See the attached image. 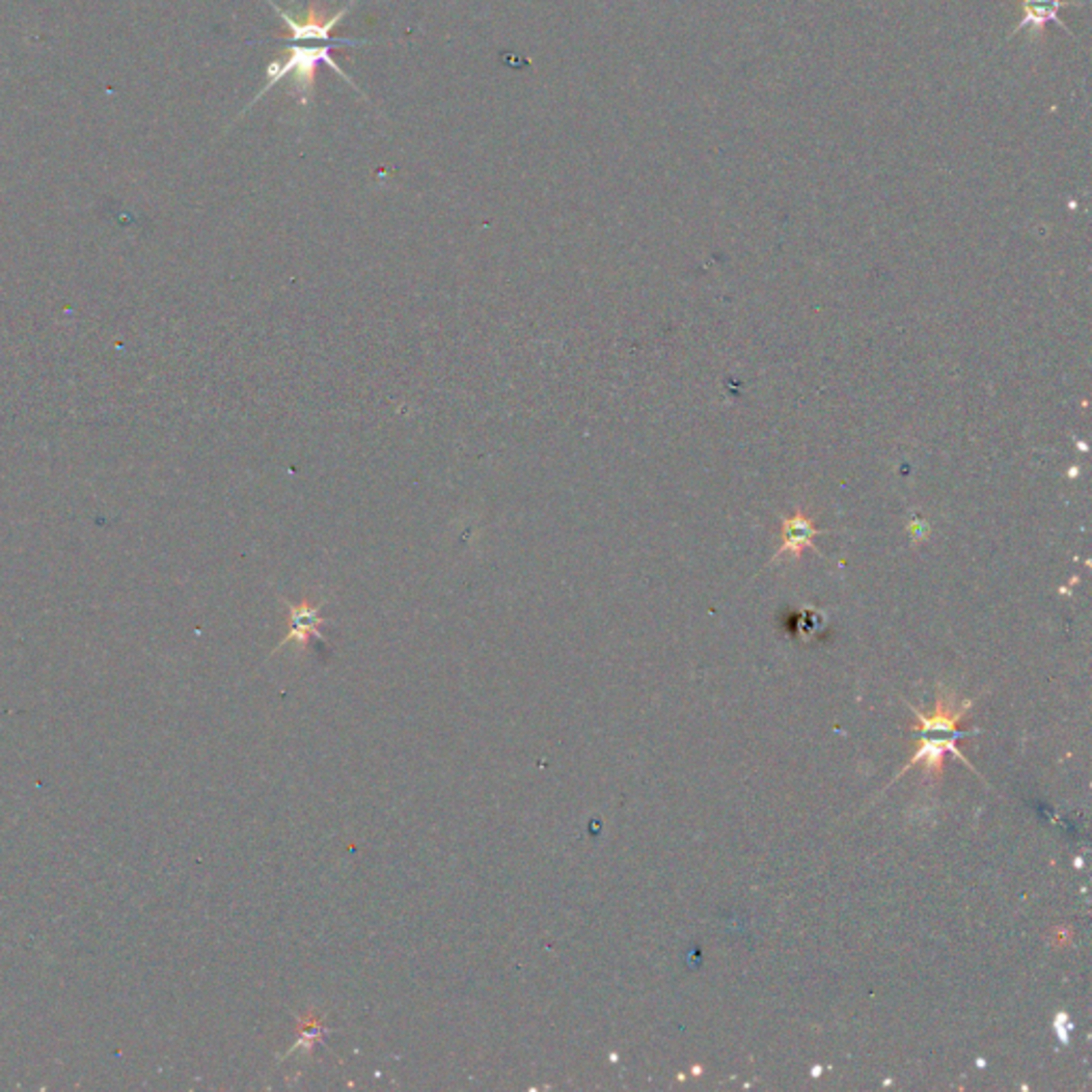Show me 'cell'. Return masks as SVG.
Segmentation results:
<instances>
[{
    "label": "cell",
    "mask_w": 1092,
    "mask_h": 1092,
    "mask_svg": "<svg viewBox=\"0 0 1092 1092\" xmlns=\"http://www.w3.org/2000/svg\"><path fill=\"white\" fill-rule=\"evenodd\" d=\"M333 46H311V48H303L301 44L299 46H293L289 50V58L284 60H276L271 62L267 66V86H263V90L256 94L254 103L265 94L269 92L273 86H276L282 77L286 75H293L295 77V88L299 90V97H301V103L305 105L309 92H311V86H315V75H317V66L321 62L329 64L333 71H337L342 77H346V80L350 82V77L342 73V69L335 64L333 56Z\"/></svg>",
    "instance_id": "6da1fadb"
},
{
    "label": "cell",
    "mask_w": 1092,
    "mask_h": 1092,
    "mask_svg": "<svg viewBox=\"0 0 1092 1092\" xmlns=\"http://www.w3.org/2000/svg\"><path fill=\"white\" fill-rule=\"evenodd\" d=\"M269 5L278 11V16L284 20V24L291 28L293 32V38L297 44L301 42H331V32L333 28L342 22V18L348 13L350 7H344L339 13H335L333 18H327L323 20L315 9H309V13L305 18H297V16H291L289 11H282L278 5H273L269 0Z\"/></svg>",
    "instance_id": "7a4b0ae2"
},
{
    "label": "cell",
    "mask_w": 1092,
    "mask_h": 1092,
    "mask_svg": "<svg viewBox=\"0 0 1092 1092\" xmlns=\"http://www.w3.org/2000/svg\"><path fill=\"white\" fill-rule=\"evenodd\" d=\"M289 608H291V632L278 645V649H282L289 643H297L301 647H307L311 638L321 640V628L327 623L319 615L321 612V604L301 602V604H289Z\"/></svg>",
    "instance_id": "3957f363"
},
{
    "label": "cell",
    "mask_w": 1092,
    "mask_h": 1092,
    "mask_svg": "<svg viewBox=\"0 0 1092 1092\" xmlns=\"http://www.w3.org/2000/svg\"><path fill=\"white\" fill-rule=\"evenodd\" d=\"M1073 5H1080V3H1073V0H1018L1020 24L1016 32H1020L1022 28H1033L1037 32V30H1043L1047 22H1055L1065 28V24L1059 18V11L1065 7H1073Z\"/></svg>",
    "instance_id": "277c9868"
},
{
    "label": "cell",
    "mask_w": 1092,
    "mask_h": 1092,
    "mask_svg": "<svg viewBox=\"0 0 1092 1092\" xmlns=\"http://www.w3.org/2000/svg\"><path fill=\"white\" fill-rule=\"evenodd\" d=\"M968 705H964L962 709L956 707V700H952L950 705L939 698L937 700V709H934L932 715H924V713H918V724L913 726V730H920V732H948L950 736H958V721L964 717V711H966Z\"/></svg>",
    "instance_id": "5b68a950"
},
{
    "label": "cell",
    "mask_w": 1092,
    "mask_h": 1092,
    "mask_svg": "<svg viewBox=\"0 0 1092 1092\" xmlns=\"http://www.w3.org/2000/svg\"><path fill=\"white\" fill-rule=\"evenodd\" d=\"M811 542V527L807 523V519H794V521H788V546H794V549H800L802 544Z\"/></svg>",
    "instance_id": "8992f818"
}]
</instances>
